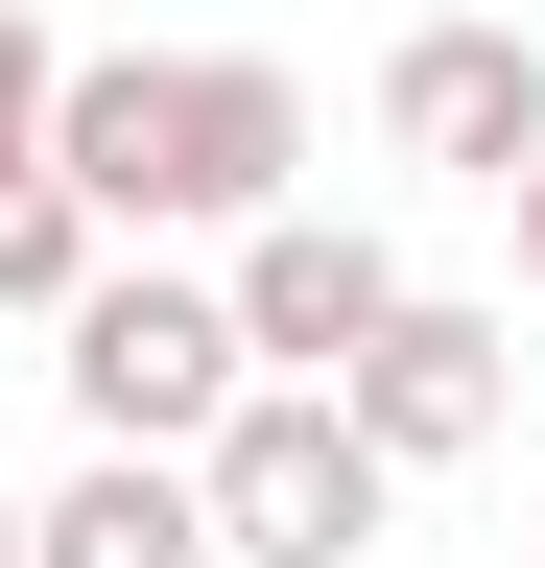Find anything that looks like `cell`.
Listing matches in <instances>:
<instances>
[{
	"label": "cell",
	"instance_id": "2",
	"mask_svg": "<svg viewBox=\"0 0 545 568\" xmlns=\"http://www.w3.org/2000/svg\"><path fill=\"white\" fill-rule=\"evenodd\" d=\"M190 497H214V568H356V545L403 521L380 426L332 403V379H238L214 426H190Z\"/></svg>",
	"mask_w": 545,
	"mask_h": 568
},
{
	"label": "cell",
	"instance_id": "3",
	"mask_svg": "<svg viewBox=\"0 0 545 568\" xmlns=\"http://www.w3.org/2000/svg\"><path fill=\"white\" fill-rule=\"evenodd\" d=\"M48 379H72L95 450H190V426L238 403V308H214V284H166V261H95L72 308H48Z\"/></svg>",
	"mask_w": 545,
	"mask_h": 568
},
{
	"label": "cell",
	"instance_id": "10",
	"mask_svg": "<svg viewBox=\"0 0 545 568\" xmlns=\"http://www.w3.org/2000/svg\"><path fill=\"white\" fill-rule=\"evenodd\" d=\"M498 213H522V308H545V142H522V166H498Z\"/></svg>",
	"mask_w": 545,
	"mask_h": 568
},
{
	"label": "cell",
	"instance_id": "7",
	"mask_svg": "<svg viewBox=\"0 0 545 568\" xmlns=\"http://www.w3.org/2000/svg\"><path fill=\"white\" fill-rule=\"evenodd\" d=\"M24 568H214V497H190V450H95L72 497H24Z\"/></svg>",
	"mask_w": 545,
	"mask_h": 568
},
{
	"label": "cell",
	"instance_id": "8",
	"mask_svg": "<svg viewBox=\"0 0 545 568\" xmlns=\"http://www.w3.org/2000/svg\"><path fill=\"white\" fill-rule=\"evenodd\" d=\"M72 284H95V190H72V166H48V142H24V166H0V308L48 332V308H72Z\"/></svg>",
	"mask_w": 545,
	"mask_h": 568
},
{
	"label": "cell",
	"instance_id": "4",
	"mask_svg": "<svg viewBox=\"0 0 545 568\" xmlns=\"http://www.w3.org/2000/svg\"><path fill=\"white\" fill-rule=\"evenodd\" d=\"M332 403L380 426V474H451V450H498V403H522V308H451V284H403V308L332 355Z\"/></svg>",
	"mask_w": 545,
	"mask_h": 568
},
{
	"label": "cell",
	"instance_id": "6",
	"mask_svg": "<svg viewBox=\"0 0 545 568\" xmlns=\"http://www.w3.org/2000/svg\"><path fill=\"white\" fill-rule=\"evenodd\" d=\"M214 308H238V379H332V355L403 308V261H380V213H309V190H261Z\"/></svg>",
	"mask_w": 545,
	"mask_h": 568
},
{
	"label": "cell",
	"instance_id": "9",
	"mask_svg": "<svg viewBox=\"0 0 545 568\" xmlns=\"http://www.w3.org/2000/svg\"><path fill=\"white\" fill-rule=\"evenodd\" d=\"M24 142H48V24L0 0V166H24Z\"/></svg>",
	"mask_w": 545,
	"mask_h": 568
},
{
	"label": "cell",
	"instance_id": "5",
	"mask_svg": "<svg viewBox=\"0 0 545 568\" xmlns=\"http://www.w3.org/2000/svg\"><path fill=\"white\" fill-rule=\"evenodd\" d=\"M380 142L427 190H498L522 142H545V48L498 24V0H403V48H380Z\"/></svg>",
	"mask_w": 545,
	"mask_h": 568
},
{
	"label": "cell",
	"instance_id": "11",
	"mask_svg": "<svg viewBox=\"0 0 545 568\" xmlns=\"http://www.w3.org/2000/svg\"><path fill=\"white\" fill-rule=\"evenodd\" d=\"M0 568H24V497H0Z\"/></svg>",
	"mask_w": 545,
	"mask_h": 568
},
{
	"label": "cell",
	"instance_id": "1",
	"mask_svg": "<svg viewBox=\"0 0 545 568\" xmlns=\"http://www.w3.org/2000/svg\"><path fill=\"white\" fill-rule=\"evenodd\" d=\"M48 166L95 190V237H238L261 190H309V95L261 48H48Z\"/></svg>",
	"mask_w": 545,
	"mask_h": 568
}]
</instances>
